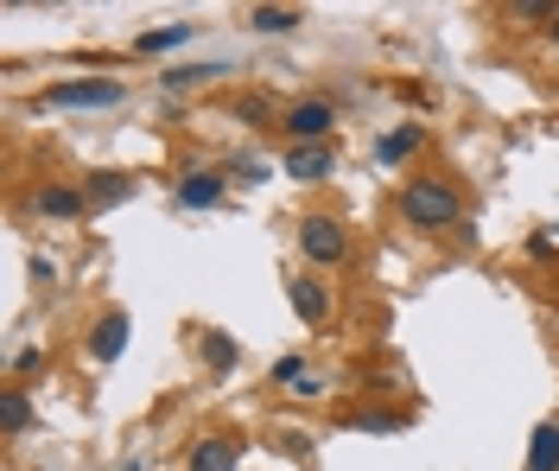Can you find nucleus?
Masks as SVG:
<instances>
[{
    "label": "nucleus",
    "mask_w": 559,
    "mask_h": 471,
    "mask_svg": "<svg viewBox=\"0 0 559 471\" xmlns=\"http://www.w3.org/2000/svg\"><path fill=\"white\" fill-rule=\"evenodd\" d=\"M185 471H242V439L236 434H198L185 452Z\"/></svg>",
    "instance_id": "nucleus-7"
},
{
    "label": "nucleus",
    "mask_w": 559,
    "mask_h": 471,
    "mask_svg": "<svg viewBox=\"0 0 559 471\" xmlns=\"http://www.w3.org/2000/svg\"><path fill=\"white\" fill-rule=\"evenodd\" d=\"M274 389H280V396H299V401L324 396V382L312 376V363H306V357H280L274 363Z\"/></svg>",
    "instance_id": "nucleus-14"
},
{
    "label": "nucleus",
    "mask_w": 559,
    "mask_h": 471,
    "mask_svg": "<svg viewBox=\"0 0 559 471\" xmlns=\"http://www.w3.org/2000/svg\"><path fill=\"white\" fill-rule=\"evenodd\" d=\"M344 427L376 434V439H394V434H407V414H401V408H362V414H349Z\"/></svg>",
    "instance_id": "nucleus-19"
},
{
    "label": "nucleus",
    "mask_w": 559,
    "mask_h": 471,
    "mask_svg": "<svg viewBox=\"0 0 559 471\" xmlns=\"http://www.w3.org/2000/svg\"><path fill=\"white\" fill-rule=\"evenodd\" d=\"M401 223L419 229V236L457 229L464 223V191H457L452 173H414V179L401 185Z\"/></svg>",
    "instance_id": "nucleus-1"
},
{
    "label": "nucleus",
    "mask_w": 559,
    "mask_h": 471,
    "mask_svg": "<svg viewBox=\"0 0 559 471\" xmlns=\"http://www.w3.org/2000/svg\"><path fill=\"white\" fill-rule=\"evenodd\" d=\"M0 427H7V439L33 434V396H26V382H7L0 389Z\"/></svg>",
    "instance_id": "nucleus-15"
},
{
    "label": "nucleus",
    "mask_w": 559,
    "mask_h": 471,
    "mask_svg": "<svg viewBox=\"0 0 559 471\" xmlns=\"http://www.w3.org/2000/svg\"><path fill=\"white\" fill-rule=\"evenodd\" d=\"M299 255L312 268H344L349 261V223L331 217V211H306L299 217Z\"/></svg>",
    "instance_id": "nucleus-2"
},
{
    "label": "nucleus",
    "mask_w": 559,
    "mask_h": 471,
    "mask_svg": "<svg viewBox=\"0 0 559 471\" xmlns=\"http://www.w3.org/2000/svg\"><path fill=\"white\" fill-rule=\"evenodd\" d=\"M83 351H90V363H115V357H121V351H128V313H121V306H108L103 319H90Z\"/></svg>",
    "instance_id": "nucleus-8"
},
{
    "label": "nucleus",
    "mask_w": 559,
    "mask_h": 471,
    "mask_svg": "<svg viewBox=\"0 0 559 471\" xmlns=\"http://www.w3.org/2000/svg\"><path fill=\"white\" fill-rule=\"evenodd\" d=\"M419 146H426V128L401 121V128H388L382 141H376V160L382 166H407V160H419Z\"/></svg>",
    "instance_id": "nucleus-13"
},
{
    "label": "nucleus",
    "mask_w": 559,
    "mask_h": 471,
    "mask_svg": "<svg viewBox=\"0 0 559 471\" xmlns=\"http://www.w3.org/2000/svg\"><path fill=\"white\" fill-rule=\"evenodd\" d=\"M299 26H306V13H299V7H248V33L280 38V33H299Z\"/></svg>",
    "instance_id": "nucleus-17"
},
{
    "label": "nucleus",
    "mask_w": 559,
    "mask_h": 471,
    "mask_svg": "<svg viewBox=\"0 0 559 471\" xmlns=\"http://www.w3.org/2000/svg\"><path fill=\"white\" fill-rule=\"evenodd\" d=\"M527 255H534V261H554V236H540V229H534V236H527Z\"/></svg>",
    "instance_id": "nucleus-24"
},
{
    "label": "nucleus",
    "mask_w": 559,
    "mask_h": 471,
    "mask_svg": "<svg viewBox=\"0 0 559 471\" xmlns=\"http://www.w3.org/2000/svg\"><path fill=\"white\" fill-rule=\"evenodd\" d=\"M121 471H146V466H140V459H128V466H121Z\"/></svg>",
    "instance_id": "nucleus-27"
},
{
    "label": "nucleus",
    "mask_w": 559,
    "mask_h": 471,
    "mask_svg": "<svg viewBox=\"0 0 559 471\" xmlns=\"http://www.w3.org/2000/svg\"><path fill=\"white\" fill-rule=\"evenodd\" d=\"M198 363H204L210 376H236V363H242V344H236L229 331L204 326V331H198Z\"/></svg>",
    "instance_id": "nucleus-10"
},
{
    "label": "nucleus",
    "mask_w": 559,
    "mask_h": 471,
    "mask_svg": "<svg viewBox=\"0 0 559 471\" xmlns=\"http://www.w3.org/2000/svg\"><path fill=\"white\" fill-rule=\"evenodd\" d=\"M236 121H248V128H267V121H274V103H261V96H242V103H236Z\"/></svg>",
    "instance_id": "nucleus-23"
},
{
    "label": "nucleus",
    "mask_w": 559,
    "mask_h": 471,
    "mask_svg": "<svg viewBox=\"0 0 559 471\" xmlns=\"http://www.w3.org/2000/svg\"><path fill=\"white\" fill-rule=\"evenodd\" d=\"M223 191H229V173H216V166H185V173H178V211H216Z\"/></svg>",
    "instance_id": "nucleus-5"
},
{
    "label": "nucleus",
    "mask_w": 559,
    "mask_h": 471,
    "mask_svg": "<svg viewBox=\"0 0 559 471\" xmlns=\"http://www.w3.org/2000/svg\"><path fill=\"white\" fill-rule=\"evenodd\" d=\"M280 173L299 179V185H324L331 173H337V146L331 141L324 146H286V153H280Z\"/></svg>",
    "instance_id": "nucleus-6"
},
{
    "label": "nucleus",
    "mask_w": 559,
    "mask_h": 471,
    "mask_svg": "<svg viewBox=\"0 0 559 471\" xmlns=\"http://www.w3.org/2000/svg\"><path fill=\"white\" fill-rule=\"evenodd\" d=\"M33 369H45V344H20V351H13V363H7V376H13V382H26Z\"/></svg>",
    "instance_id": "nucleus-21"
},
{
    "label": "nucleus",
    "mask_w": 559,
    "mask_h": 471,
    "mask_svg": "<svg viewBox=\"0 0 559 471\" xmlns=\"http://www.w3.org/2000/svg\"><path fill=\"white\" fill-rule=\"evenodd\" d=\"M33 281H38V287H51V281H58V261H45V255H33Z\"/></svg>",
    "instance_id": "nucleus-25"
},
{
    "label": "nucleus",
    "mask_w": 559,
    "mask_h": 471,
    "mask_svg": "<svg viewBox=\"0 0 559 471\" xmlns=\"http://www.w3.org/2000/svg\"><path fill=\"white\" fill-rule=\"evenodd\" d=\"M286 299H293V313H299L306 326H324V319H331V293H324V281L293 274V281H286Z\"/></svg>",
    "instance_id": "nucleus-11"
},
{
    "label": "nucleus",
    "mask_w": 559,
    "mask_h": 471,
    "mask_svg": "<svg viewBox=\"0 0 559 471\" xmlns=\"http://www.w3.org/2000/svg\"><path fill=\"white\" fill-rule=\"evenodd\" d=\"M522 471H559V421H540L527 434V466Z\"/></svg>",
    "instance_id": "nucleus-18"
},
{
    "label": "nucleus",
    "mask_w": 559,
    "mask_h": 471,
    "mask_svg": "<svg viewBox=\"0 0 559 471\" xmlns=\"http://www.w3.org/2000/svg\"><path fill=\"white\" fill-rule=\"evenodd\" d=\"M134 173H90V185H83V198H90V211H115V204H128L134 198Z\"/></svg>",
    "instance_id": "nucleus-12"
},
{
    "label": "nucleus",
    "mask_w": 559,
    "mask_h": 471,
    "mask_svg": "<svg viewBox=\"0 0 559 471\" xmlns=\"http://www.w3.org/2000/svg\"><path fill=\"white\" fill-rule=\"evenodd\" d=\"M26 204H33L38 217H58V223H70V217H90V198H83L76 185H64V179H45V185L33 191V198H26Z\"/></svg>",
    "instance_id": "nucleus-9"
},
{
    "label": "nucleus",
    "mask_w": 559,
    "mask_h": 471,
    "mask_svg": "<svg viewBox=\"0 0 559 471\" xmlns=\"http://www.w3.org/2000/svg\"><path fill=\"white\" fill-rule=\"evenodd\" d=\"M331 128H337V103H331V96H299V103L280 109V134H286V146H324L331 141Z\"/></svg>",
    "instance_id": "nucleus-3"
},
{
    "label": "nucleus",
    "mask_w": 559,
    "mask_h": 471,
    "mask_svg": "<svg viewBox=\"0 0 559 471\" xmlns=\"http://www.w3.org/2000/svg\"><path fill=\"white\" fill-rule=\"evenodd\" d=\"M216 71H223V64H173L159 83H166L173 96H185V90H198V83H204V76H216Z\"/></svg>",
    "instance_id": "nucleus-20"
},
{
    "label": "nucleus",
    "mask_w": 559,
    "mask_h": 471,
    "mask_svg": "<svg viewBox=\"0 0 559 471\" xmlns=\"http://www.w3.org/2000/svg\"><path fill=\"white\" fill-rule=\"evenodd\" d=\"M121 96H128L121 76H70V83H51L38 96V109H115Z\"/></svg>",
    "instance_id": "nucleus-4"
},
{
    "label": "nucleus",
    "mask_w": 559,
    "mask_h": 471,
    "mask_svg": "<svg viewBox=\"0 0 559 471\" xmlns=\"http://www.w3.org/2000/svg\"><path fill=\"white\" fill-rule=\"evenodd\" d=\"M547 38H554V45H559V7H554V20H547Z\"/></svg>",
    "instance_id": "nucleus-26"
},
{
    "label": "nucleus",
    "mask_w": 559,
    "mask_h": 471,
    "mask_svg": "<svg viewBox=\"0 0 559 471\" xmlns=\"http://www.w3.org/2000/svg\"><path fill=\"white\" fill-rule=\"evenodd\" d=\"M191 38H198V26H191V20H173V26H153V33H140L134 51H140V58H166V51H178V45H191Z\"/></svg>",
    "instance_id": "nucleus-16"
},
{
    "label": "nucleus",
    "mask_w": 559,
    "mask_h": 471,
    "mask_svg": "<svg viewBox=\"0 0 559 471\" xmlns=\"http://www.w3.org/2000/svg\"><path fill=\"white\" fill-rule=\"evenodd\" d=\"M261 179H267V160H254V153L229 160V185H261Z\"/></svg>",
    "instance_id": "nucleus-22"
}]
</instances>
